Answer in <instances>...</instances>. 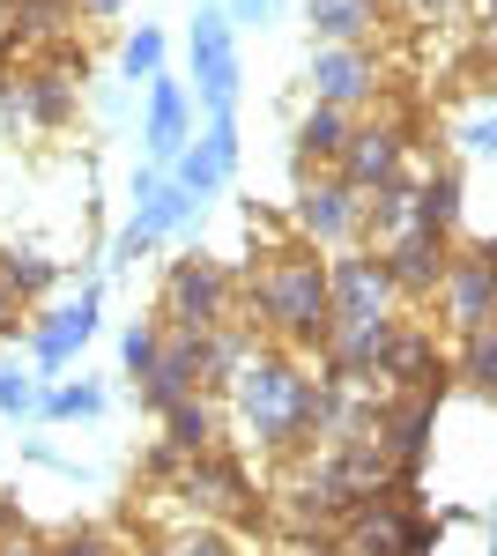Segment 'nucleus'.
I'll return each mask as SVG.
<instances>
[{
    "label": "nucleus",
    "instance_id": "1",
    "mask_svg": "<svg viewBox=\"0 0 497 556\" xmlns=\"http://www.w3.org/2000/svg\"><path fill=\"white\" fill-rule=\"evenodd\" d=\"M231 408H238L246 438L268 445V453H290L312 430H341V393H334V379H312L290 349H268V342L231 379Z\"/></svg>",
    "mask_w": 497,
    "mask_h": 556
},
{
    "label": "nucleus",
    "instance_id": "2",
    "mask_svg": "<svg viewBox=\"0 0 497 556\" xmlns=\"http://www.w3.org/2000/svg\"><path fill=\"white\" fill-rule=\"evenodd\" d=\"M252 327L283 349H327L334 312H327V260L312 245H283L252 282Z\"/></svg>",
    "mask_w": 497,
    "mask_h": 556
},
{
    "label": "nucleus",
    "instance_id": "3",
    "mask_svg": "<svg viewBox=\"0 0 497 556\" xmlns=\"http://www.w3.org/2000/svg\"><path fill=\"white\" fill-rule=\"evenodd\" d=\"M238 319V275L208 253L171 260L164 275V327L171 334H223Z\"/></svg>",
    "mask_w": 497,
    "mask_h": 556
},
{
    "label": "nucleus",
    "instance_id": "4",
    "mask_svg": "<svg viewBox=\"0 0 497 556\" xmlns=\"http://www.w3.org/2000/svg\"><path fill=\"white\" fill-rule=\"evenodd\" d=\"M394 275H386V260L378 253H341L327 260V312H334V334L341 327H378V319H394Z\"/></svg>",
    "mask_w": 497,
    "mask_h": 556
},
{
    "label": "nucleus",
    "instance_id": "5",
    "mask_svg": "<svg viewBox=\"0 0 497 556\" xmlns=\"http://www.w3.org/2000/svg\"><path fill=\"white\" fill-rule=\"evenodd\" d=\"M297 230H305V245H334V253H349V238H364V193L349 186L341 172H305L297 186Z\"/></svg>",
    "mask_w": 497,
    "mask_h": 556
},
{
    "label": "nucleus",
    "instance_id": "6",
    "mask_svg": "<svg viewBox=\"0 0 497 556\" xmlns=\"http://www.w3.org/2000/svg\"><path fill=\"white\" fill-rule=\"evenodd\" d=\"M178 497L194 505V519H252V482L246 468L215 445V453H201L194 468L178 475Z\"/></svg>",
    "mask_w": 497,
    "mask_h": 556
},
{
    "label": "nucleus",
    "instance_id": "7",
    "mask_svg": "<svg viewBox=\"0 0 497 556\" xmlns=\"http://www.w3.org/2000/svg\"><path fill=\"white\" fill-rule=\"evenodd\" d=\"M401 156H409V127H401V119H372V127L349 134V149H341V164H334V172L372 201L378 186H394V178H401Z\"/></svg>",
    "mask_w": 497,
    "mask_h": 556
},
{
    "label": "nucleus",
    "instance_id": "8",
    "mask_svg": "<svg viewBox=\"0 0 497 556\" xmlns=\"http://www.w3.org/2000/svg\"><path fill=\"white\" fill-rule=\"evenodd\" d=\"M438 304H446V319H453L460 334H475V327H490L497 319V253H453L446 267V282H438Z\"/></svg>",
    "mask_w": 497,
    "mask_h": 556
},
{
    "label": "nucleus",
    "instance_id": "9",
    "mask_svg": "<svg viewBox=\"0 0 497 556\" xmlns=\"http://www.w3.org/2000/svg\"><path fill=\"white\" fill-rule=\"evenodd\" d=\"M378 260H386V275H394V290L401 298H438V282H446V267H453V245L438 238V230H401V238H386V245H372Z\"/></svg>",
    "mask_w": 497,
    "mask_h": 556
},
{
    "label": "nucleus",
    "instance_id": "10",
    "mask_svg": "<svg viewBox=\"0 0 497 556\" xmlns=\"http://www.w3.org/2000/svg\"><path fill=\"white\" fill-rule=\"evenodd\" d=\"M194 83L215 119L238 104V38H231V15H215V8L194 15Z\"/></svg>",
    "mask_w": 497,
    "mask_h": 556
},
{
    "label": "nucleus",
    "instance_id": "11",
    "mask_svg": "<svg viewBox=\"0 0 497 556\" xmlns=\"http://www.w3.org/2000/svg\"><path fill=\"white\" fill-rule=\"evenodd\" d=\"M312 97L334 104V112H349V104H372L378 97V67L364 45H320L312 52Z\"/></svg>",
    "mask_w": 497,
    "mask_h": 556
},
{
    "label": "nucleus",
    "instance_id": "12",
    "mask_svg": "<svg viewBox=\"0 0 497 556\" xmlns=\"http://www.w3.org/2000/svg\"><path fill=\"white\" fill-rule=\"evenodd\" d=\"M231 164H238V119L223 112V119H208L201 141H186V156H178V186L201 201V193H215V186L231 178Z\"/></svg>",
    "mask_w": 497,
    "mask_h": 556
},
{
    "label": "nucleus",
    "instance_id": "13",
    "mask_svg": "<svg viewBox=\"0 0 497 556\" xmlns=\"http://www.w3.org/2000/svg\"><path fill=\"white\" fill-rule=\"evenodd\" d=\"M378 379H394L401 401H409V393H438L446 386V364H438V349H431L423 327H394V342L378 356Z\"/></svg>",
    "mask_w": 497,
    "mask_h": 556
},
{
    "label": "nucleus",
    "instance_id": "14",
    "mask_svg": "<svg viewBox=\"0 0 497 556\" xmlns=\"http://www.w3.org/2000/svg\"><path fill=\"white\" fill-rule=\"evenodd\" d=\"M89 334H97V290H83V298L60 304V312H45V327H30V356H38L45 371H60Z\"/></svg>",
    "mask_w": 497,
    "mask_h": 556
},
{
    "label": "nucleus",
    "instance_id": "15",
    "mask_svg": "<svg viewBox=\"0 0 497 556\" xmlns=\"http://www.w3.org/2000/svg\"><path fill=\"white\" fill-rule=\"evenodd\" d=\"M186 127H194V112H186V89L157 75L149 83V127H141V149L149 156H186Z\"/></svg>",
    "mask_w": 497,
    "mask_h": 556
},
{
    "label": "nucleus",
    "instance_id": "16",
    "mask_svg": "<svg viewBox=\"0 0 497 556\" xmlns=\"http://www.w3.org/2000/svg\"><path fill=\"white\" fill-rule=\"evenodd\" d=\"M23 89V119H38V127H60L67 112H75V67L60 60V67H45V75H30Z\"/></svg>",
    "mask_w": 497,
    "mask_h": 556
},
{
    "label": "nucleus",
    "instance_id": "17",
    "mask_svg": "<svg viewBox=\"0 0 497 556\" xmlns=\"http://www.w3.org/2000/svg\"><path fill=\"white\" fill-rule=\"evenodd\" d=\"M305 15L327 45H364L378 30V0H312Z\"/></svg>",
    "mask_w": 497,
    "mask_h": 556
},
{
    "label": "nucleus",
    "instance_id": "18",
    "mask_svg": "<svg viewBox=\"0 0 497 556\" xmlns=\"http://www.w3.org/2000/svg\"><path fill=\"white\" fill-rule=\"evenodd\" d=\"M186 215H194V193H186L178 178H141V208H134V230H149V238H171Z\"/></svg>",
    "mask_w": 497,
    "mask_h": 556
},
{
    "label": "nucleus",
    "instance_id": "19",
    "mask_svg": "<svg viewBox=\"0 0 497 556\" xmlns=\"http://www.w3.org/2000/svg\"><path fill=\"white\" fill-rule=\"evenodd\" d=\"M349 112H334V104H312L305 112V127H297V149H305V164H341V149H349Z\"/></svg>",
    "mask_w": 497,
    "mask_h": 556
},
{
    "label": "nucleus",
    "instance_id": "20",
    "mask_svg": "<svg viewBox=\"0 0 497 556\" xmlns=\"http://www.w3.org/2000/svg\"><path fill=\"white\" fill-rule=\"evenodd\" d=\"M415 223L438 230V238H453V223H460V172L415 178Z\"/></svg>",
    "mask_w": 497,
    "mask_h": 556
},
{
    "label": "nucleus",
    "instance_id": "21",
    "mask_svg": "<svg viewBox=\"0 0 497 556\" xmlns=\"http://www.w3.org/2000/svg\"><path fill=\"white\" fill-rule=\"evenodd\" d=\"M164 430H171V445H178L186 460L215 453V408H208L201 393H194V401H178V408H164Z\"/></svg>",
    "mask_w": 497,
    "mask_h": 556
},
{
    "label": "nucleus",
    "instance_id": "22",
    "mask_svg": "<svg viewBox=\"0 0 497 556\" xmlns=\"http://www.w3.org/2000/svg\"><path fill=\"white\" fill-rule=\"evenodd\" d=\"M453 371L475 386V393H490V401H497V319H490V327H475V334L460 342V364H453Z\"/></svg>",
    "mask_w": 497,
    "mask_h": 556
},
{
    "label": "nucleus",
    "instance_id": "23",
    "mask_svg": "<svg viewBox=\"0 0 497 556\" xmlns=\"http://www.w3.org/2000/svg\"><path fill=\"white\" fill-rule=\"evenodd\" d=\"M0 275H8L15 298H45V290L60 282V267H52V260H30V253H0Z\"/></svg>",
    "mask_w": 497,
    "mask_h": 556
},
{
    "label": "nucleus",
    "instance_id": "24",
    "mask_svg": "<svg viewBox=\"0 0 497 556\" xmlns=\"http://www.w3.org/2000/svg\"><path fill=\"white\" fill-rule=\"evenodd\" d=\"M120 67H126V75H134V83H157V75H164V30H149V23H141V30L126 38Z\"/></svg>",
    "mask_w": 497,
    "mask_h": 556
},
{
    "label": "nucleus",
    "instance_id": "25",
    "mask_svg": "<svg viewBox=\"0 0 497 556\" xmlns=\"http://www.w3.org/2000/svg\"><path fill=\"white\" fill-rule=\"evenodd\" d=\"M157 356H164V319L126 327V371H134V379H149V371H157Z\"/></svg>",
    "mask_w": 497,
    "mask_h": 556
},
{
    "label": "nucleus",
    "instance_id": "26",
    "mask_svg": "<svg viewBox=\"0 0 497 556\" xmlns=\"http://www.w3.org/2000/svg\"><path fill=\"white\" fill-rule=\"evenodd\" d=\"M460 149L468 156H497V97H475V112L460 119Z\"/></svg>",
    "mask_w": 497,
    "mask_h": 556
},
{
    "label": "nucleus",
    "instance_id": "27",
    "mask_svg": "<svg viewBox=\"0 0 497 556\" xmlns=\"http://www.w3.org/2000/svg\"><path fill=\"white\" fill-rule=\"evenodd\" d=\"M45 408H52L60 424H75V416H97V408H104V393H97V386L83 379V386H60V393H52Z\"/></svg>",
    "mask_w": 497,
    "mask_h": 556
},
{
    "label": "nucleus",
    "instance_id": "28",
    "mask_svg": "<svg viewBox=\"0 0 497 556\" xmlns=\"http://www.w3.org/2000/svg\"><path fill=\"white\" fill-rule=\"evenodd\" d=\"M45 556H120V542H112L104 527H83V534H60Z\"/></svg>",
    "mask_w": 497,
    "mask_h": 556
},
{
    "label": "nucleus",
    "instance_id": "29",
    "mask_svg": "<svg viewBox=\"0 0 497 556\" xmlns=\"http://www.w3.org/2000/svg\"><path fill=\"white\" fill-rule=\"evenodd\" d=\"M30 408H38V393L15 379V371H0V416H30Z\"/></svg>",
    "mask_w": 497,
    "mask_h": 556
},
{
    "label": "nucleus",
    "instance_id": "30",
    "mask_svg": "<svg viewBox=\"0 0 497 556\" xmlns=\"http://www.w3.org/2000/svg\"><path fill=\"white\" fill-rule=\"evenodd\" d=\"M157 556H231V549H223V534H215V527L201 519V534H186L178 549H157Z\"/></svg>",
    "mask_w": 497,
    "mask_h": 556
},
{
    "label": "nucleus",
    "instance_id": "31",
    "mask_svg": "<svg viewBox=\"0 0 497 556\" xmlns=\"http://www.w3.org/2000/svg\"><path fill=\"white\" fill-rule=\"evenodd\" d=\"M283 0H231V23H268Z\"/></svg>",
    "mask_w": 497,
    "mask_h": 556
},
{
    "label": "nucleus",
    "instance_id": "32",
    "mask_svg": "<svg viewBox=\"0 0 497 556\" xmlns=\"http://www.w3.org/2000/svg\"><path fill=\"white\" fill-rule=\"evenodd\" d=\"M15 290H8V275H0V334H23V327H30V319H15Z\"/></svg>",
    "mask_w": 497,
    "mask_h": 556
},
{
    "label": "nucleus",
    "instance_id": "33",
    "mask_svg": "<svg viewBox=\"0 0 497 556\" xmlns=\"http://www.w3.org/2000/svg\"><path fill=\"white\" fill-rule=\"evenodd\" d=\"M149 245H157V238H149V230H134V223H126V238H120V260H141V253H149Z\"/></svg>",
    "mask_w": 497,
    "mask_h": 556
},
{
    "label": "nucleus",
    "instance_id": "34",
    "mask_svg": "<svg viewBox=\"0 0 497 556\" xmlns=\"http://www.w3.org/2000/svg\"><path fill=\"white\" fill-rule=\"evenodd\" d=\"M0 556H45L30 534H0Z\"/></svg>",
    "mask_w": 497,
    "mask_h": 556
},
{
    "label": "nucleus",
    "instance_id": "35",
    "mask_svg": "<svg viewBox=\"0 0 497 556\" xmlns=\"http://www.w3.org/2000/svg\"><path fill=\"white\" fill-rule=\"evenodd\" d=\"M15 45V0H0V52Z\"/></svg>",
    "mask_w": 497,
    "mask_h": 556
},
{
    "label": "nucleus",
    "instance_id": "36",
    "mask_svg": "<svg viewBox=\"0 0 497 556\" xmlns=\"http://www.w3.org/2000/svg\"><path fill=\"white\" fill-rule=\"evenodd\" d=\"M75 8H83V15H112L120 0H75Z\"/></svg>",
    "mask_w": 497,
    "mask_h": 556
},
{
    "label": "nucleus",
    "instance_id": "37",
    "mask_svg": "<svg viewBox=\"0 0 497 556\" xmlns=\"http://www.w3.org/2000/svg\"><path fill=\"white\" fill-rule=\"evenodd\" d=\"M8 527H15V513H8V505H0V534H8Z\"/></svg>",
    "mask_w": 497,
    "mask_h": 556
},
{
    "label": "nucleus",
    "instance_id": "38",
    "mask_svg": "<svg viewBox=\"0 0 497 556\" xmlns=\"http://www.w3.org/2000/svg\"><path fill=\"white\" fill-rule=\"evenodd\" d=\"M483 8H490V23H497V0H483Z\"/></svg>",
    "mask_w": 497,
    "mask_h": 556
}]
</instances>
